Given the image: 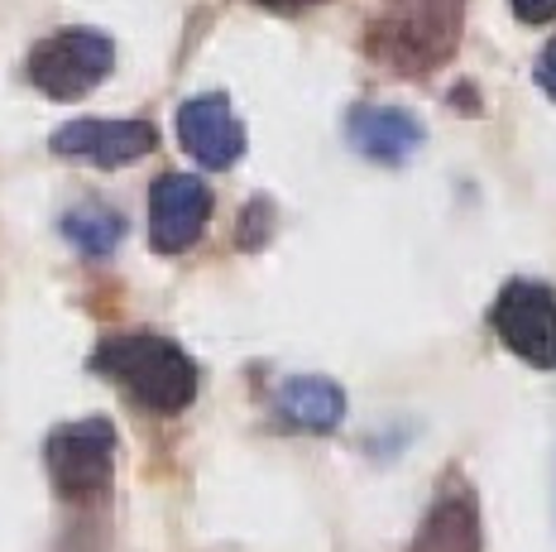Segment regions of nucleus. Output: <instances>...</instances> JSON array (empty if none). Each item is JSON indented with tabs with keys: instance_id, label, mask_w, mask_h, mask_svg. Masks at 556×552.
Returning <instances> with one entry per match:
<instances>
[{
	"instance_id": "obj_1",
	"label": "nucleus",
	"mask_w": 556,
	"mask_h": 552,
	"mask_svg": "<svg viewBox=\"0 0 556 552\" xmlns=\"http://www.w3.org/2000/svg\"><path fill=\"white\" fill-rule=\"evenodd\" d=\"M466 0H384L369 20L365 49L399 77L437 73L460 43Z\"/></svg>"
},
{
	"instance_id": "obj_2",
	"label": "nucleus",
	"mask_w": 556,
	"mask_h": 552,
	"mask_svg": "<svg viewBox=\"0 0 556 552\" xmlns=\"http://www.w3.org/2000/svg\"><path fill=\"white\" fill-rule=\"evenodd\" d=\"M91 371L115 379L149 413H182L197 399L192 355L159 331H115L91 351Z\"/></svg>"
},
{
	"instance_id": "obj_3",
	"label": "nucleus",
	"mask_w": 556,
	"mask_h": 552,
	"mask_svg": "<svg viewBox=\"0 0 556 552\" xmlns=\"http://www.w3.org/2000/svg\"><path fill=\"white\" fill-rule=\"evenodd\" d=\"M115 67V43L97 29H58L29 49V83L53 101H77Z\"/></svg>"
},
{
	"instance_id": "obj_4",
	"label": "nucleus",
	"mask_w": 556,
	"mask_h": 552,
	"mask_svg": "<svg viewBox=\"0 0 556 552\" xmlns=\"http://www.w3.org/2000/svg\"><path fill=\"white\" fill-rule=\"evenodd\" d=\"M490 327L532 371H556V289L542 279H508L490 308Z\"/></svg>"
},
{
	"instance_id": "obj_5",
	"label": "nucleus",
	"mask_w": 556,
	"mask_h": 552,
	"mask_svg": "<svg viewBox=\"0 0 556 552\" xmlns=\"http://www.w3.org/2000/svg\"><path fill=\"white\" fill-rule=\"evenodd\" d=\"M43 462L63 500H97L111 490L115 476V428L106 418L63 423L43 447Z\"/></svg>"
},
{
	"instance_id": "obj_6",
	"label": "nucleus",
	"mask_w": 556,
	"mask_h": 552,
	"mask_svg": "<svg viewBox=\"0 0 556 552\" xmlns=\"http://www.w3.org/2000/svg\"><path fill=\"white\" fill-rule=\"evenodd\" d=\"M212 188L192 174H164L149 188V246L159 255H182L206 231Z\"/></svg>"
},
{
	"instance_id": "obj_7",
	"label": "nucleus",
	"mask_w": 556,
	"mask_h": 552,
	"mask_svg": "<svg viewBox=\"0 0 556 552\" xmlns=\"http://www.w3.org/2000/svg\"><path fill=\"white\" fill-rule=\"evenodd\" d=\"M159 145L149 121H67L53 130V154L83 159L97 168H125Z\"/></svg>"
},
{
	"instance_id": "obj_8",
	"label": "nucleus",
	"mask_w": 556,
	"mask_h": 552,
	"mask_svg": "<svg viewBox=\"0 0 556 552\" xmlns=\"http://www.w3.org/2000/svg\"><path fill=\"white\" fill-rule=\"evenodd\" d=\"M178 140L202 168H230L245 154V125L222 91H202L178 106Z\"/></svg>"
},
{
	"instance_id": "obj_9",
	"label": "nucleus",
	"mask_w": 556,
	"mask_h": 552,
	"mask_svg": "<svg viewBox=\"0 0 556 552\" xmlns=\"http://www.w3.org/2000/svg\"><path fill=\"white\" fill-rule=\"evenodd\" d=\"M408 552H484V524L475 494L451 476V486L437 490L427 519L417 524Z\"/></svg>"
},
{
	"instance_id": "obj_10",
	"label": "nucleus",
	"mask_w": 556,
	"mask_h": 552,
	"mask_svg": "<svg viewBox=\"0 0 556 552\" xmlns=\"http://www.w3.org/2000/svg\"><path fill=\"white\" fill-rule=\"evenodd\" d=\"M345 140H351L355 154L375 159V164H403L422 149L427 130L403 106H355L345 116Z\"/></svg>"
},
{
	"instance_id": "obj_11",
	"label": "nucleus",
	"mask_w": 556,
	"mask_h": 552,
	"mask_svg": "<svg viewBox=\"0 0 556 552\" xmlns=\"http://www.w3.org/2000/svg\"><path fill=\"white\" fill-rule=\"evenodd\" d=\"M278 413L303 432H331L345 418V394L321 375H293L278 389Z\"/></svg>"
},
{
	"instance_id": "obj_12",
	"label": "nucleus",
	"mask_w": 556,
	"mask_h": 552,
	"mask_svg": "<svg viewBox=\"0 0 556 552\" xmlns=\"http://www.w3.org/2000/svg\"><path fill=\"white\" fill-rule=\"evenodd\" d=\"M63 236L73 240L83 255L91 260H106L115 255V246L125 240V216L106 202H77L63 212Z\"/></svg>"
},
{
	"instance_id": "obj_13",
	"label": "nucleus",
	"mask_w": 556,
	"mask_h": 552,
	"mask_svg": "<svg viewBox=\"0 0 556 552\" xmlns=\"http://www.w3.org/2000/svg\"><path fill=\"white\" fill-rule=\"evenodd\" d=\"M514 15L523 20V25H552L556 0H514Z\"/></svg>"
},
{
	"instance_id": "obj_14",
	"label": "nucleus",
	"mask_w": 556,
	"mask_h": 552,
	"mask_svg": "<svg viewBox=\"0 0 556 552\" xmlns=\"http://www.w3.org/2000/svg\"><path fill=\"white\" fill-rule=\"evenodd\" d=\"M532 77H538V87L547 91V97L556 101V39L547 43V49L538 53V63H532Z\"/></svg>"
},
{
	"instance_id": "obj_15",
	"label": "nucleus",
	"mask_w": 556,
	"mask_h": 552,
	"mask_svg": "<svg viewBox=\"0 0 556 552\" xmlns=\"http://www.w3.org/2000/svg\"><path fill=\"white\" fill-rule=\"evenodd\" d=\"M264 10H283V15H293V10H307V5H321V0H260Z\"/></svg>"
}]
</instances>
